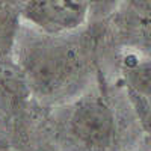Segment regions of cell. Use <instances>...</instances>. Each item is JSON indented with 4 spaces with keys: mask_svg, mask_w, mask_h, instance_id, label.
Segmentation results:
<instances>
[{
    "mask_svg": "<svg viewBox=\"0 0 151 151\" xmlns=\"http://www.w3.org/2000/svg\"><path fill=\"white\" fill-rule=\"evenodd\" d=\"M21 67L36 94L58 98L68 95L80 83L86 70V56L79 44L59 36H45L27 47Z\"/></svg>",
    "mask_w": 151,
    "mask_h": 151,
    "instance_id": "cell-1",
    "label": "cell"
},
{
    "mask_svg": "<svg viewBox=\"0 0 151 151\" xmlns=\"http://www.w3.org/2000/svg\"><path fill=\"white\" fill-rule=\"evenodd\" d=\"M68 132L85 151H104L113 139V116L103 101L85 100L74 107L68 119Z\"/></svg>",
    "mask_w": 151,
    "mask_h": 151,
    "instance_id": "cell-2",
    "label": "cell"
},
{
    "mask_svg": "<svg viewBox=\"0 0 151 151\" xmlns=\"http://www.w3.org/2000/svg\"><path fill=\"white\" fill-rule=\"evenodd\" d=\"M86 12L85 2H30L21 9V15L45 35L62 36L79 29Z\"/></svg>",
    "mask_w": 151,
    "mask_h": 151,
    "instance_id": "cell-3",
    "label": "cell"
},
{
    "mask_svg": "<svg viewBox=\"0 0 151 151\" xmlns=\"http://www.w3.org/2000/svg\"><path fill=\"white\" fill-rule=\"evenodd\" d=\"M17 29V14L11 5L0 3V53L9 48Z\"/></svg>",
    "mask_w": 151,
    "mask_h": 151,
    "instance_id": "cell-4",
    "label": "cell"
}]
</instances>
